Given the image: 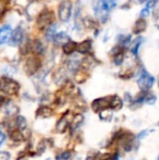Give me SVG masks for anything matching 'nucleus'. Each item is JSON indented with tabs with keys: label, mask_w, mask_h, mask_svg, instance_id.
Returning <instances> with one entry per match:
<instances>
[{
	"label": "nucleus",
	"mask_w": 159,
	"mask_h": 160,
	"mask_svg": "<svg viewBox=\"0 0 159 160\" xmlns=\"http://www.w3.org/2000/svg\"><path fill=\"white\" fill-rule=\"evenodd\" d=\"M116 7L115 0H93V9L101 22H106L109 11Z\"/></svg>",
	"instance_id": "1"
},
{
	"label": "nucleus",
	"mask_w": 159,
	"mask_h": 160,
	"mask_svg": "<svg viewBox=\"0 0 159 160\" xmlns=\"http://www.w3.org/2000/svg\"><path fill=\"white\" fill-rule=\"evenodd\" d=\"M20 90V83L10 77L4 76L0 78V91L12 96L16 95Z\"/></svg>",
	"instance_id": "2"
},
{
	"label": "nucleus",
	"mask_w": 159,
	"mask_h": 160,
	"mask_svg": "<svg viewBox=\"0 0 159 160\" xmlns=\"http://www.w3.org/2000/svg\"><path fill=\"white\" fill-rule=\"evenodd\" d=\"M41 60L38 55L33 54L28 56L23 64V70L28 76L35 75L41 68Z\"/></svg>",
	"instance_id": "3"
},
{
	"label": "nucleus",
	"mask_w": 159,
	"mask_h": 160,
	"mask_svg": "<svg viewBox=\"0 0 159 160\" xmlns=\"http://www.w3.org/2000/svg\"><path fill=\"white\" fill-rule=\"evenodd\" d=\"M54 22V12L53 10L44 8L37 17V25L39 29H45L49 24Z\"/></svg>",
	"instance_id": "4"
},
{
	"label": "nucleus",
	"mask_w": 159,
	"mask_h": 160,
	"mask_svg": "<svg viewBox=\"0 0 159 160\" xmlns=\"http://www.w3.org/2000/svg\"><path fill=\"white\" fill-rule=\"evenodd\" d=\"M156 79L147 70L142 68L138 78V85L142 91H149L155 84Z\"/></svg>",
	"instance_id": "5"
},
{
	"label": "nucleus",
	"mask_w": 159,
	"mask_h": 160,
	"mask_svg": "<svg viewBox=\"0 0 159 160\" xmlns=\"http://www.w3.org/2000/svg\"><path fill=\"white\" fill-rule=\"evenodd\" d=\"M73 5L70 0H65L60 3L57 10L58 18L62 22H68L72 16Z\"/></svg>",
	"instance_id": "6"
},
{
	"label": "nucleus",
	"mask_w": 159,
	"mask_h": 160,
	"mask_svg": "<svg viewBox=\"0 0 159 160\" xmlns=\"http://www.w3.org/2000/svg\"><path fill=\"white\" fill-rule=\"evenodd\" d=\"M24 39V32H23V29L21 27V25H18L14 31H12L11 33V36L8 39V44L10 46H17V45H20L22 40Z\"/></svg>",
	"instance_id": "7"
},
{
	"label": "nucleus",
	"mask_w": 159,
	"mask_h": 160,
	"mask_svg": "<svg viewBox=\"0 0 159 160\" xmlns=\"http://www.w3.org/2000/svg\"><path fill=\"white\" fill-rule=\"evenodd\" d=\"M109 104H110V98H97L92 102V109L94 112H99L104 109L109 108Z\"/></svg>",
	"instance_id": "8"
},
{
	"label": "nucleus",
	"mask_w": 159,
	"mask_h": 160,
	"mask_svg": "<svg viewBox=\"0 0 159 160\" xmlns=\"http://www.w3.org/2000/svg\"><path fill=\"white\" fill-rule=\"evenodd\" d=\"M81 63H82V60L78 56H76L75 54H71L70 57L67 61V68L70 72L76 73L81 68Z\"/></svg>",
	"instance_id": "9"
},
{
	"label": "nucleus",
	"mask_w": 159,
	"mask_h": 160,
	"mask_svg": "<svg viewBox=\"0 0 159 160\" xmlns=\"http://www.w3.org/2000/svg\"><path fill=\"white\" fill-rule=\"evenodd\" d=\"M92 40L91 39H84L79 43H77V48H76V52L81 53V54H88L90 53L91 50H92Z\"/></svg>",
	"instance_id": "10"
},
{
	"label": "nucleus",
	"mask_w": 159,
	"mask_h": 160,
	"mask_svg": "<svg viewBox=\"0 0 159 160\" xmlns=\"http://www.w3.org/2000/svg\"><path fill=\"white\" fill-rule=\"evenodd\" d=\"M11 33L12 28L10 24H4L0 27V45H3L8 41Z\"/></svg>",
	"instance_id": "11"
},
{
	"label": "nucleus",
	"mask_w": 159,
	"mask_h": 160,
	"mask_svg": "<svg viewBox=\"0 0 159 160\" xmlns=\"http://www.w3.org/2000/svg\"><path fill=\"white\" fill-rule=\"evenodd\" d=\"M70 126V122L68 120L67 114H64L57 122L56 127H55V130L58 133H64L67 130V128Z\"/></svg>",
	"instance_id": "12"
},
{
	"label": "nucleus",
	"mask_w": 159,
	"mask_h": 160,
	"mask_svg": "<svg viewBox=\"0 0 159 160\" xmlns=\"http://www.w3.org/2000/svg\"><path fill=\"white\" fill-rule=\"evenodd\" d=\"M57 29H58V24L53 22L51 24H49L46 28H45V38L48 41H52L55 35L57 34Z\"/></svg>",
	"instance_id": "13"
},
{
	"label": "nucleus",
	"mask_w": 159,
	"mask_h": 160,
	"mask_svg": "<svg viewBox=\"0 0 159 160\" xmlns=\"http://www.w3.org/2000/svg\"><path fill=\"white\" fill-rule=\"evenodd\" d=\"M31 52H33L36 55L43 54L45 52V46L43 42L38 38L31 40Z\"/></svg>",
	"instance_id": "14"
},
{
	"label": "nucleus",
	"mask_w": 159,
	"mask_h": 160,
	"mask_svg": "<svg viewBox=\"0 0 159 160\" xmlns=\"http://www.w3.org/2000/svg\"><path fill=\"white\" fill-rule=\"evenodd\" d=\"M147 28V22L144 18H140L136 21L133 26V33L136 35H140L141 33L144 32Z\"/></svg>",
	"instance_id": "15"
},
{
	"label": "nucleus",
	"mask_w": 159,
	"mask_h": 160,
	"mask_svg": "<svg viewBox=\"0 0 159 160\" xmlns=\"http://www.w3.org/2000/svg\"><path fill=\"white\" fill-rule=\"evenodd\" d=\"M76 48H77V42H75L73 40H68L62 45V50H63L64 53L67 54V55L73 54L76 52Z\"/></svg>",
	"instance_id": "16"
},
{
	"label": "nucleus",
	"mask_w": 159,
	"mask_h": 160,
	"mask_svg": "<svg viewBox=\"0 0 159 160\" xmlns=\"http://www.w3.org/2000/svg\"><path fill=\"white\" fill-rule=\"evenodd\" d=\"M143 40H144V38H143L142 36H139V37H137L132 42H130V52H131V53L134 54L135 56L138 55L140 47H141V45L142 44Z\"/></svg>",
	"instance_id": "17"
},
{
	"label": "nucleus",
	"mask_w": 159,
	"mask_h": 160,
	"mask_svg": "<svg viewBox=\"0 0 159 160\" xmlns=\"http://www.w3.org/2000/svg\"><path fill=\"white\" fill-rule=\"evenodd\" d=\"M66 79H67V73H66L65 68H58L53 74V80L56 84L63 83L66 81Z\"/></svg>",
	"instance_id": "18"
},
{
	"label": "nucleus",
	"mask_w": 159,
	"mask_h": 160,
	"mask_svg": "<svg viewBox=\"0 0 159 160\" xmlns=\"http://www.w3.org/2000/svg\"><path fill=\"white\" fill-rule=\"evenodd\" d=\"M53 113V111L50 108V107H47V106H40L37 112H36V114L37 117H42V118H48V117H51Z\"/></svg>",
	"instance_id": "19"
},
{
	"label": "nucleus",
	"mask_w": 159,
	"mask_h": 160,
	"mask_svg": "<svg viewBox=\"0 0 159 160\" xmlns=\"http://www.w3.org/2000/svg\"><path fill=\"white\" fill-rule=\"evenodd\" d=\"M68 40H70L69 36H68L66 32L62 31V32L57 33V34L55 35V37H54V38H53L52 41H53V43H54L55 45H63L64 43H66V42L68 41Z\"/></svg>",
	"instance_id": "20"
},
{
	"label": "nucleus",
	"mask_w": 159,
	"mask_h": 160,
	"mask_svg": "<svg viewBox=\"0 0 159 160\" xmlns=\"http://www.w3.org/2000/svg\"><path fill=\"white\" fill-rule=\"evenodd\" d=\"M123 107V100L118 96H112L110 98L109 108L112 110H120Z\"/></svg>",
	"instance_id": "21"
},
{
	"label": "nucleus",
	"mask_w": 159,
	"mask_h": 160,
	"mask_svg": "<svg viewBox=\"0 0 159 160\" xmlns=\"http://www.w3.org/2000/svg\"><path fill=\"white\" fill-rule=\"evenodd\" d=\"M83 116L82 115V114H77V115H75V117L73 118V120L71 121V123H70V128H71V130L72 131H74V130H76L77 128H79L81 126H82V124L83 123Z\"/></svg>",
	"instance_id": "22"
},
{
	"label": "nucleus",
	"mask_w": 159,
	"mask_h": 160,
	"mask_svg": "<svg viewBox=\"0 0 159 160\" xmlns=\"http://www.w3.org/2000/svg\"><path fill=\"white\" fill-rule=\"evenodd\" d=\"M15 126L17 127V129H19L20 131H24L27 128L26 119L22 115H18L15 119Z\"/></svg>",
	"instance_id": "23"
},
{
	"label": "nucleus",
	"mask_w": 159,
	"mask_h": 160,
	"mask_svg": "<svg viewBox=\"0 0 159 160\" xmlns=\"http://www.w3.org/2000/svg\"><path fill=\"white\" fill-rule=\"evenodd\" d=\"M18 112H19L18 107L12 101L7 102L5 106V112L7 115H15L16 113H18Z\"/></svg>",
	"instance_id": "24"
},
{
	"label": "nucleus",
	"mask_w": 159,
	"mask_h": 160,
	"mask_svg": "<svg viewBox=\"0 0 159 160\" xmlns=\"http://www.w3.org/2000/svg\"><path fill=\"white\" fill-rule=\"evenodd\" d=\"M82 26H84L85 28L87 29H97V22L96 21L91 18L90 16H86L84 17L82 20Z\"/></svg>",
	"instance_id": "25"
},
{
	"label": "nucleus",
	"mask_w": 159,
	"mask_h": 160,
	"mask_svg": "<svg viewBox=\"0 0 159 160\" xmlns=\"http://www.w3.org/2000/svg\"><path fill=\"white\" fill-rule=\"evenodd\" d=\"M99 118L102 121L105 122H110L112 119V111L110 108L104 109L101 112H99Z\"/></svg>",
	"instance_id": "26"
},
{
	"label": "nucleus",
	"mask_w": 159,
	"mask_h": 160,
	"mask_svg": "<svg viewBox=\"0 0 159 160\" xmlns=\"http://www.w3.org/2000/svg\"><path fill=\"white\" fill-rule=\"evenodd\" d=\"M131 42V35H120L118 37V45L122 48L127 47Z\"/></svg>",
	"instance_id": "27"
},
{
	"label": "nucleus",
	"mask_w": 159,
	"mask_h": 160,
	"mask_svg": "<svg viewBox=\"0 0 159 160\" xmlns=\"http://www.w3.org/2000/svg\"><path fill=\"white\" fill-rule=\"evenodd\" d=\"M9 137L12 141L14 142H22L24 138L23 134L22 131H20L19 129H12L9 133Z\"/></svg>",
	"instance_id": "28"
},
{
	"label": "nucleus",
	"mask_w": 159,
	"mask_h": 160,
	"mask_svg": "<svg viewBox=\"0 0 159 160\" xmlns=\"http://www.w3.org/2000/svg\"><path fill=\"white\" fill-rule=\"evenodd\" d=\"M157 101V97L156 95H154L153 93L149 92V91H145L144 93V99L143 102L148 104V105H154Z\"/></svg>",
	"instance_id": "29"
},
{
	"label": "nucleus",
	"mask_w": 159,
	"mask_h": 160,
	"mask_svg": "<svg viewBox=\"0 0 159 160\" xmlns=\"http://www.w3.org/2000/svg\"><path fill=\"white\" fill-rule=\"evenodd\" d=\"M124 59H125V55H124L123 51L113 55V63L115 66H121L124 63Z\"/></svg>",
	"instance_id": "30"
},
{
	"label": "nucleus",
	"mask_w": 159,
	"mask_h": 160,
	"mask_svg": "<svg viewBox=\"0 0 159 160\" xmlns=\"http://www.w3.org/2000/svg\"><path fill=\"white\" fill-rule=\"evenodd\" d=\"M2 72L9 77L10 75H14V74L17 72V70H16L13 67L8 66V65H6V66H4V67L2 68Z\"/></svg>",
	"instance_id": "31"
},
{
	"label": "nucleus",
	"mask_w": 159,
	"mask_h": 160,
	"mask_svg": "<svg viewBox=\"0 0 159 160\" xmlns=\"http://www.w3.org/2000/svg\"><path fill=\"white\" fill-rule=\"evenodd\" d=\"M72 155L70 152L68 151H66V152H63L61 153L57 158H56V160H69L71 158Z\"/></svg>",
	"instance_id": "32"
},
{
	"label": "nucleus",
	"mask_w": 159,
	"mask_h": 160,
	"mask_svg": "<svg viewBox=\"0 0 159 160\" xmlns=\"http://www.w3.org/2000/svg\"><path fill=\"white\" fill-rule=\"evenodd\" d=\"M158 0H146V8L150 9L152 8H154L157 3Z\"/></svg>",
	"instance_id": "33"
},
{
	"label": "nucleus",
	"mask_w": 159,
	"mask_h": 160,
	"mask_svg": "<svg viewBox=\"0 0 159 160\" xmlns=\"http://www.w3.org/2000/svg\"><path fill=\"white\" fill-rule=\"evenodd\" d=\"M10 159V154L5 151L0 152V160H9Z\"/></svg>",
	"instance_id": "34"
},
{
	"label": "nucleus",
	"mask_w": 159,
	"mask_h": 160,
	"mask_svg": "<svg viewBox=\"0 0 159 160\" xmlns=\"http://www.w3.org/2000/svg\"><path fill=\"white\" fill-rule=\"evenodd\" d=\"M133 76V71L131 70H127L124 73V75H120V77L122 79H130Z\"/></svg>",
	"instance_id": "35"
},
{
	"label": "nucleus",
	"mask_w": 159,
	"mask_h": 160,
	"mask_svg": "<svg viewBox=\"0 0 159 160\" xmlns=\"http://www.w3.org/2000/svg\"><path fill=\"white\" fill-rule=\"evenodd\" d=\"M149 15H150V10L148 8H145L142 9V11H141V18H146Z\"/></svg>",
	"instance_id": "36"
},
{
	"label": "nucleus",
	"mask_w": 159,
	"mask_h": 160,
	"mask_svg": "<svg viewBox=\"0 0 159 160\" xmlns=\"http://www.w3.org/2000/svg\"><path fill=\"white\" fill-rule=\"evenodd\" d=\"M5 140H6V135L4 134V132H3V131H1V130H0V146L4 143Z\"/></svg>",
	"instance_id": "37"
},
{
	"label": "nucleus",
	"mask_w": 159,
	"mask_h": 160,
	"mask_svg": "<svg viewBox=\"0 0 159 160\" xmlns=\"http://www.w3.org/2000/svg\"><path fill=\"white\" fill-rule=\"evenodd\" d=\"M148 131L147 130H143V131H142L139 135H138V139H142L144 136H146V135H148Z\"/></svg>",
	"instance_id": "38"
},
{
	"label": "nucleus",
	"mask_w": 159,
	"mask_h": 160,
	"mask_svg": "<svg viewBox=\"0 0 159 160\" xmlns=\"http://www.w3.org/2000/svg\"><path fill=\"white\" fill-rule=\"evenodd\" d=\"M146 0H130V2H132L133 4H136V5H141L142 3H144Z\"/></svg>",
	"instance_id": "39"
},
{
	"label": "nucleus",
	"mask_w": 159,
	"mask_h": 160,
	"mask_svg": "<svg viewBox=\"0 0 159 160\" xmlns=\"http://www.w3.org/2000/svg\"><path fill=\"white\" fill-rule=\"evenodd\" d=\"M5 102H6V98H5L3 96L0 95V106H2Z\"/></svg>",
	"instance_id": "40"
},
{
	"label": "nucleus",
	"mask_w": 159,
	"mask_h": 160,
	"mask_svg": "<svg viewBox=\"0 0 159 160\" xmlns=\"http://www.w3.org/2000/svg\"><path fill=\"white\" fill-rule=\"evenodd\" d=\"M0 2H2V3H8V2H10V0H0Z\"/></svg>",
	"instance_id": "41"
},
{
	"label": "nucleus",
	"mask_w": 159,
	"mask_h": 160,
	"mask_svg": "<svg viewBox=\"0 0 159 160\" xmlns=\"http://www.w3.org/2000/svg\"><path fill=\"white\" fill-rule=\"evenodd\" d=\"M157 160H159V156H158V158H157Z\"/></svg>",
	"instance_id": "42"
},
{
	"label": "nucleus",
	"mask_w": 159,
	"mask_h": 160,
	"mask_svg": "<svg viewBox=\"0 0 159 160\" xmlns=\"http://www.w3.org/2000/svg\"><path fill=\"white\" fill-rule=\"evenodd\" d=\"M158 85H159V79H158Z\"/></svg>",
	"instance_id": "43"
}]
</instances>
